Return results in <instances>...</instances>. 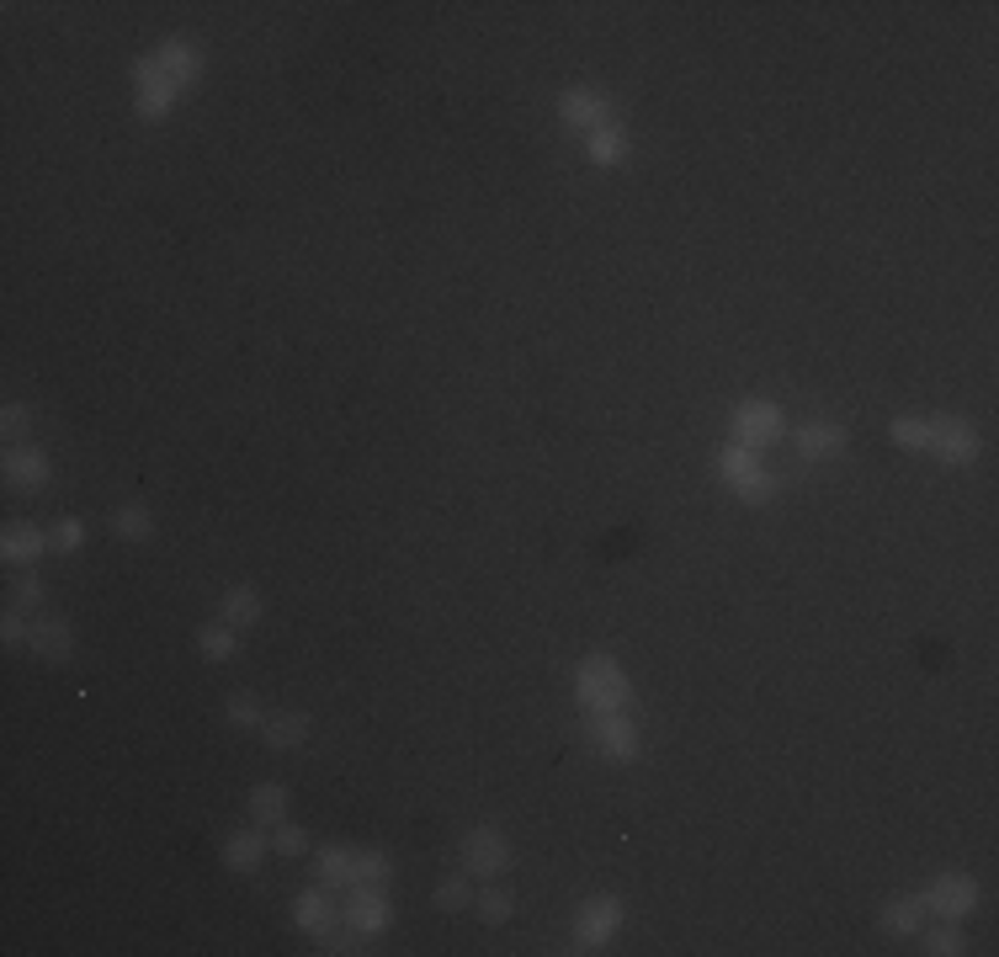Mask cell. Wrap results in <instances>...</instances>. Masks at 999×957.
Wrapping results in <instances>:
<instances>
[{"label": "cell", "instance_id": "1", "mask_svg": "<svg viewBox=\"0 0 999 957\" xmlns=\"http://www.w3.org/2000/svg\"><path fill=\"white\" fill-rule=\"evenodd\" d=\"M574 697H580V713L596 718V713H628L633 708V692H628V676H622V665L611 660V654H591V660H580V671H574Z\"/></svg>", "mask_w": 999, "mask_h": 957}, {"label": "cell", "instance_id": "2", "mask_svg": "<svg viewBox=\"0 0 999 957\" xmlns=\"http://www.w3.org/2000/svg\"><path fill=\"white\" fill-rule=\"evenodd\" d=\"M617 931H622V905H617L611 894L585 899L580 915H574V947H580V953H600Z\"/></svg>", "mask_w": 999, "mask_h": 957}, {"label": "cell", "instance_id": "3", "mask_svg": "<svg viewBox=\"0 0 999 957\" xmlns=\"http://www.w3.org/2000/svg\"><path fill=\"white\" fill-rule=\"evenodd\" d=\"M728 437L739 441V447H771V441L782 437V410L776 404H765V399H745L739 410H734V421H728Z\"/></svg>", "mask_w": 999, "mask_h": 957}, {"label": "cell", "instance_id": "4", "mask_svg": "<svg viewBox=\"0 0 999 957\" xmlns=\"http://www.w3.org/2000/svg\"><path fill=\"white\" fill-rule=\"evenodd\" d=\"M925 452L941 458L947 469H967L978 458V432L967 421H958V415H941V421H930V447Z\"/></svg>", "mask_w": 999, "mask_h": 957}, {"label": "cell", "instance_id": "5", "mask_svg": "<svg viewBox=\"0 0 999 957\" xmlns=\"http://www.w3.org/2000/svg\"><path fill=\"white\" fill-rule=\"evenodd\" d=\"M133 85H139V96H133V113H139L144 122H160L165 113L176 107V96H181V91H176V85L160 75V64H155L150 54L133 64Z\"/></svg>", "mask_w": 999, "mask_h": 957}, {"label": "cell", "instance_id": "6", "mask_svg": "<svg viewBox=\"0 0 999 957\" xmlns=\"http://www.w3.org/2000/svg\"><path fill=\"white\" fill-rule=\"evenodd\" d=\"M973 905H978V883H973L967 873H947V877H936V883L925 888V915L967 920L973 915Z\"/></svg>", "mask_w": 999, "mask_h": 957}, {"label": "cell", "instance_id": "7", "mask_svg": "<svg viewBox=\"0 0 999 957\" xmlns=\"http://www.w3.org/2000/svg\"><path fill=\"white\" fill-rule=\"evenodd\" d=\"M463 867L474 877H500L511 867V840L500 836V830H489V825L468 830V840H463Z\"/></svg>", "mask_w": 999, "mask_h": 957}, {"label": "cell", "instance_id": "8", "mask_svg": "<svg viewBox=\"0 0 999 957\" xmlns=\"http://www.w3.org/2000/svg\"><path fill=\"white\" fill-rule=\"evenodd\" d=\"M585 723H591V745H596L606 760L639 756V723L628 713H596V718H585Z\"/></svg>", "mask_w": 999, "mask_h": 957}, {"label": "cell", "instance_id": "9", "mask_svg": "<svg viewBox=\"0 0 999 957\" xmlns=\"http://www.w3.org/2000/svg\"><path fill=\"white\" fill-rule=\"evenodd\" d=\"M341 920H346L357 936H383V931H389V920H394L389 894H383V888H352V899H346Z\"/></svg>", "mask_w": 999, "mask_h": 957}, {"label": "cell", "instance_id": "10", "mask_svg": "<svg viewBox=\"0 0 999 957\" xmlns=\"http://www.w3.org/2000/svg\"><path fill=\"white\" fill-rule=\"evenodd\" d=\"M559 118L569 122V128H580V133H596V128H606V122H617V113H611V102H606L600 91L574 85V91H563L559 96Z\"/></svg>", "mask_w": 999, "mask_h": 957}, {"label": "cell", "instance_id": "11", "mask_svg": "<svg viewBox=\"0 0 999 957\" xmlns=\"http://www.w3.org/2000/svg\"><path fill=\"white\" fill-rule=\"evenodd\" d=\"M155 64H160V75L176 85V91H187V85H198V75H202V54L192 48L187 38H165L155 54H150Z\"/></svg>", "mask_w": 999, "mask_h": 957}, {"label": "cell", "instance_id": "12", "mask_svg": "<svg viewBox=\"0 0 999 957\" xmlns=\"http://www.w3.org/2000/svg\"><path fill=\"white\" fill-rule=\"evenodd\" d=\"M5 478L16 484V489H43L48 484V452L43 447H27V441H16V447H5Z\"/></svg>", "mask_w": 999, "mask_h": 957}, {"label": "cell", "instance_id": "13", "mask_svg": "<svg viewBox=\"0 0 999 957\" xmlns=\"http://www.w3.org/2000/svg\"><path fill=\"white\" fill-rule=\"evenodd\" d=\"M335 905H330V894H324V883L320 888H309V894H298L293 899V925L298 931H309V936H330V925H335Z\"/></svg>", "mask_w": 999, "mask_h": 957}, {"label": "cell", "instance_id": "14", "mask_svg": "<svg viewBox=\"0 0 999 957\" xmlns=\"http://www.w3.org/2000/svg\"><path fill=\"white\" fill-rule=\"evenodd\" d=\"M48 554V537H43L33 521H11L5 527V537H0V558L5 564H38Z\"/></svg>", "mask_w": 999, "mask_h": 957}, {"label": "cell", "instance_id": "15", "mask_svg": "<svg viewBox=\"0 0 999 957\" xmlns=\"http://www.w3.org/2000/svg\"><path fill=\"white\" fill-rule=\"evenodd\" d=\"M266 851H272V836H261V830H235V836L224 840V867H229V873H255Z\"/></svg>", "mask_w": 999, "mask_h": 957}, {"label": "cell", "instance_id": "16", "mask_svg": "<svg viewBox=\"0 0 999 957\" xmlns=\"http://www.w3.org/2000/svg\"><path fill=\"white\" fill-rule=\"evenodd\" d=\"M27 643L38 649L43 660H53V665H59V660H70V649H75V634H70V623H64V617H38V623H33V638H27Z\"/></svg>", "mask_w": 999, "mask_h": 957}, {"label": "cell", "instance_id": "17", "mask_svg": "<svg viewBox=\"0 0 999 957\" xmlns=\"http://www.w3.org/2000/svg\"><path fill=\"white\" fill-rule=\"evenodd\" d=\"M585 160L591 165H622L628 160V128L622 122H606L596 133H585Z\"/></svg>", "mask_w": 999, "mask_h": 957}, {"label": "cell", "instance_id": "18", "mask_svg": "<svg viewBox=\"0 0 999 957\" xmlns=\"http://www.w3.org/2000/svg\"><path fill=\"white\" fill-rule=\"evenodd\" d=\"M309 729H314L309 713H277V718H266V723H261V734H266V745H272V751H298V745L309 740Z\"/></svg>", "mask_w": 999, "mask_h": 957}, {"label": "cell", "instance_id": "19", "mask_svg": "<svg viewBox=\"0 0 999 957\" xmlns=\"http://www.w3.org/2000/svg\"><path fill=\"white\" fill-rule=\"evenodd\" d=\"M250 819L261 825V830H272V825H282L287 819V788H277V782H261V788H250Z\"/></svg>", "mask_w": 999, "mask_h": 957}, {"label": "cell", "instance_id": "20", "mask_svg": "<svg viewBox=\"0 0 999 957\" xmlns=\"http://www.w3.org/2000/svg\"><path fill=\"white\" fill-rule=\"evenodd\" d=\"M878 920L888 936H919L925 931V899H893V905H882Z\"/></svg>", "mask_w": 999, "mask_h": 957}, {"label": "cell", "instance_id": "21", "mask_svg": "<svg viewBox=\"0 0 999 957\" xmlns=\"http://www.w3.org/2000/svg\"><path fill=\"white\" fill-rule=\"evenodd\" d=\"M840 447H845V432H840V426H824V421L798 426V452L808 458V463H819V458H835Z\"/></svg>", "mask_w": 999, "mask_h": 957}, {"label": "cell", "instance_id": "22", "mask_svg": "<svg viewBox=\"0 0 999 957\" xmlns=\"http://www.w3.org/2000/svg\"><path fill=\"white\" fill-rule=\"evenodd\" d=\"M320 883L324 888H352V883H357V851L324 846L320 851Z\"/></svg>", "mask_w": 999, "mask_h": 957}, {"label": "cell", "instance_id": "23", "mask_svg": "<svg viewBox=\"0 0 999 957\" xmlns=\"http://www.w3.org/2000/svg\"><path fill=\"white\" fill-rule=\"evenodd\" d=\"M218 617L229 628H250V623H261V596L250 586H235V591H224V601H218Z\"/></svg>", "mask_w": 999, "mask_h": 957}, {"label": "cell", "instance_id": "24", "mask_svg": "<svg viewBox=\"0 0 999 957\" xmlns=\"http://www.w3.org/2000/svg\"><path fill=\"white\" fill-rule=\"evenodd\" d=\"M198 649L202 660H213V665H224L229 654H235V628L218 617V623H207V628H198Z\"/></svg>", "mask_w": 999, "mask_h": 957}, {"label": "cell", "instance_id": "25", "mask_svg": "<svg viewBox=\"0 0 999 957\" xmlns=\"http://www.w3.org/2000/svg\"><path fill=\"white\" fill-rule=\"evenodd\" d=\"M760 469V458H756V447H739V441H728L718 452V474L728 478V484H739V478H750Z\"/></svg>", "mask_w": 999, "mask_h": 957}, {"label": "cell", "instance_id": "26", "mask_svg": "<svg viewBox=\"0 0 999 957\" xmlns=\"http://www.w3.org/2000/svg\"><path fill=\"white\" fill-rule=\"evenodd\" d=\"M394 877V862L383 851H357V883L352 888H389Z\"/></svg>", "mask_w": 999, "mask_h": 957}, {"label": "cell", "instance_id": "27", "mask_svg": "<svg viewBox=\"0 0 999 957\" xmlns=\"http://www.w3.org/2000/svg\"><path fill=\"white\" fill-rule=\"evenodd\" d=\"M888 437H893V447H904V452H925V447H930V421L899 415V421L888 426Z\"/></svg>", "mask_w": 999, "mask_h": 957}, {"label": "cell", "instance_id": "28", "mask_svg": "<svg viewBox=\"0 0 999 957\" xmlns=\"http://www.w3.org/2000/svg\"><path fill=\"white\" fill-rule=\"evenodd\" d=\"M112 532L128 537V543H144L155 527H150V511H144V506H118V511H112Z\"/></svg>", "mask_w": 999, "mask_h": 957}, {"label": "cell", "instance_id": "29", "mask_svg": "<svg viewBox=\"0 0 999 957\" xmlns=\"http://www.w3.org/2000/svg\"><path fill=\"white\" fill-rule=\"evenodd\" d=\"M468 905H474V888H468V877H441V883H437V910L457 915V910H468Z\"/></svg>", "mask_w": 999, "mask_h": 957}, {"label": "cell", "instance_id": "30", "mask_svg": "<svg viewBox=\"0 0 999 957\" xmlns=\"http://www.w3.org/2000/svg\"><path fill=\"white\" fill-rule=\"evenodd\" d=\"M734 495H739L745 506H765V500H776V474L756 469L750 478H739V484H734Z\"/></svg>", "mask_w": 999, "mask_h": 957}, {"label": "cell", "instance_id": "31", "mask_svg": "<svg viewBox=\"0 0 999 957\" xmlns=\"http://www.w3.org/2000/svg\"><path fill=\"white\" fill-rule=\"evenodd\" d=\"M474 905H479V920H484V925H506V920H511V905H516V899H511L506 888H484Z\"/></svg>", "mask_w": 999, "mask_h": 957}, {"label": "cell", "instance_id": "32", "mask_svg": "<svg viewBox=\"0 0 999 957\" xmlns=\"http://www.w3.org/2000/svg\"><path fill=\"white\" fill-rule=\"evenodd\" d=\"M925 953H936V957H958V953H962V931H958V920H947V925L925 931Z\"/></svg>", "mask_w": 999, "mask_h": 957}, {"label": "cell", "instance_id": "33", "mask_svg": "<svg viewBox=\"0 0 999 957\" xmlns=\"http://www.w3.org/2000/svg\"><path fill=\"white\" fill-rule=\"evenodd\" d=\"M272 851H277V856H304V851H309V836H304L298 825L282 819V825H272Z\"/></svg>", "mask_w": 999, "mask_h": 957}, {"label": "cell", "instance_id": "34", "mask_svg": "<svg viewBox=\"0 0 999 957\" xmlns=\"http://www.w3.org/2000/svg\"><path fill=\"white\" fill-rule=\"evenodd\" d=\"M11 606H16V612L43 606V580L38 575H16V586H11Z\"/></svg>", "mask_w": 999, "mask_h": 957}, {"label": "cell", "instance_id": "35", "mask_svg": "<svg viewBox=\"0 0 999 957\" xmlns=\"http://www.w3.org/2000/svg\"><path fill=\"white\" fill-rule=\"evenodd\" d=\"M81 543H85V527H81V521H59V527L48 532V548H53V554H75Z\"/></svg>", "mask_w": 999, "mask_h": 957}, {"label": "cell", "instance_id": "36", "mask_svg": "<svg viewBox=\"0 0 999 957\" xmlns=\"http://www.w3.org/2000/svg\"><path fill=\"white\" fill-rule=\"evenodd\" d=\"M229 723H240V729H261L266 718H261V708H255L250 697H229Z\"/></svg>", "mask_w": 999, "mask_h": 957}, {"label": "cell", "instance_id": "37", "mask_svg": "<svg viewBox=\"0 0 999 957\" xmlns=\"http://www.w3.org/2000/svg\"><path fill=\"white\" fill-rule=\"evenodd\" d=\"M0 638H5V643H22V638H33V628L22 623V612H16V606L5 612V623H0Z\"/></svg>", "mask_w": 999, "mask_h": 957}, {"label": "cell", "instance_id": "38", "mask_svg": "<svg viewBox=\"0 0 999 957\" xmlns=\"http://www.w3.org/2000/svg\"><path fill=\"white\" fill-rule=\"evenodd\" d=\"M0 426H5V437H16V432L27 426V404H5V410H0Z\"/></svg>", "mask_w": 999, "mask_h": 957}]
</instances>
